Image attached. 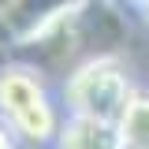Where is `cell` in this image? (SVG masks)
<instances>
[{
  "label": "cell",
  "instance_id": "52a82bcc",
  "mask_svg": "<svg viewBox=\"0 0 149 149\" xmlns=\"http://www.w3.org/2000/svg\"><path fill=\"white\" fill-rule=\"evenodd\" d=\"M11 4H15V0H0V15H4V11H8Z\"/></svg>",
  "mask_w": 149,
  "mask_h": 149
},
{
  "label": "cell",
  "instance_id": "ba28073f",
  "mask_svg": "<svg viewBox=\"0 0 149 149\" xmlns=\"http://www.w3.org/2000/svg\"><path fill=\"white\" fill-rule=\"evenodd\" d=\"M123 149H127V146H123Z\"/></svg>",
  "mask_w": 149,
  "mask_h": 149
},
{
  "label": "cell",
  "instance_id": "7a4b0ae2",
  "mask_svg": "<svg viewBox=\"0 0 149 149\" xmlns=\"http://www.w3.org/2000/svg\"><path fill=\"white\" fill-rule=\"evenodd\" d=\"M63 97H67L71 116H90V119H104V123L119 127L127 104L134 101V86H130L127 67L119 60L93 56L67 78Z\"/></svg>",
  "mask_w": 149,
  "mask_h": 149
},
{
  "label": "cell",
  "instance_id": "6da1fadb",
  "mask_svg": "<svg viewBox=\"0 0 149 149\" xmlns=\"http://www.w3.org/2000/svg\"><path fill=\"white\" fill-rule=\"evenodd\" d=\"M0 119L26 142H52L60 138V127H63L45 90V78L22 63L0 67Z\"/></svg>",
  "mask_w": 149,
  "mask_h": 149
},
{
  "label": "cell",
  "instance_id": "277c9868",
  "mask_svg": "<svg viewBox=\"0 0 149 149\" xmlns=\"http://www.w3.org/2000/svg\"><path fill=\"white\" fill-rule=\"evenodd\" d=\"M119 138L127 149H149V93H134L119 119Z\"/></svg>",
  "mask_w": 149,
  "mask_h": 149
},
{
  "label": "cell",
  "instance_id": "8992f818",
  "mask_svg": "<svg viewBox=\"0 0 149 149\" xmlns=\"http://www.w3.org/2000/svg\"><path fill=\"white\" fill-rule=\"evenodd\" d=\"M134 4H138V11H142V15H146V22H149V0H134Z\"/></svg>",
  "mask_w": 149,
  "mask_h": 149
},
{
  "label": "cell",
  "instance_id": "3957f363",
  "mask_svg": "<svg viewBox=\"0 0 149 149\" xmlns=\"http://www.w3.org/2000/svg\"><path fill=\"white\" fill-rule=\"evenodd\" d=\"M60 149H123L119 127L104 123V119H90V116H71L60 127Z\"/></svg>",
  "mask_w": 149,
  "mask_h": 149
},
{
  "label": "cell",
  "instance_id": "5b68a950",
  "mask_svg": "<svg viewBox=\"0 0 149 149\" xmlns=\"http://www.w3.org/2000/svg\"><path fill=\"white\" fill-rule=\"evenodd\" d=\"M0 149H11V134H8L4 123H0Z\"/></svg>",
  "mask_w": 149,
  "mask_h": 149
}]
</instances>
